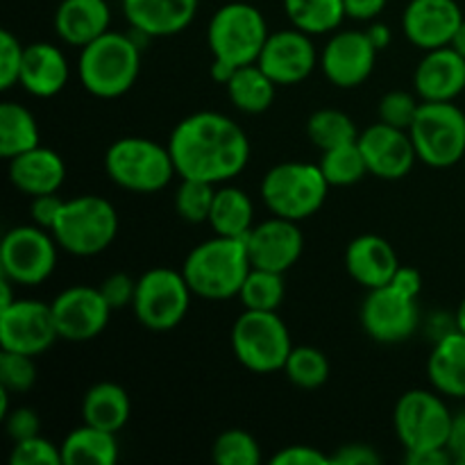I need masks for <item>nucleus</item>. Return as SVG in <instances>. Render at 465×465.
<instances>
[{
  "label": "nucleus",
  "instance_id": "obj_1",
  "mask_svg": "<svg viewBox=\"0 0 465 465\" xmlns=\"http://www.w3.org/2000/svg\"><path fill=\"white\" fill-rule=\"evenodd\" d=\"M177 175L223 184L239 175L250 159L243 127L218 112H198L180 121L168 139Z\"/></svg>",
  "mask_w": 465,
  "mask_h": 465
},
{
  "label": "nucleus",
  "instance_id": "obj_2",
  "mask_svg": "<svg viewBox=\"0 0 465 465\" xmlns=\"http://www.w3.org/2000/svg\"><path fill=\"white\" fill-rule=\"evenodd\" d=\"M250 268L252 263L245 239L216 234L186 254L182 272L193 295L204 300H230L239 295Z\"/></svg>",
  "mask_w": 465,
  "mask_h": 465
},
{
  "label": "nucleus",
  "instance_id": "obj_3",
  "mask_svg": "<svg viewBox=\"0 0 465 465\" xmlns=\"http://www.w3.org/2000/svg\"><path fill=\"white\" fill-rule=\"evenodd\" d=\"M141 73V45L132 35L104 32L80 48L77 77L95 98H121Z\"/></svg>",
  "mask_w": 465,
  "mask_h": 465
},
{
  "label": "nucleus",
  "instance_id": "obj_4",
  "mask_svg": "<svg viewBox=\"0 0 465 465\" xmlns=\"http://www.w3.org/2000/svg\"><path fill=\"white\" fill-rule=\"evenodd\" d=\"M109 180L132 193H157L177 175L168 145L145 136H123L104 154Z\"/></svg>",
  "mask_w": 465,
  "mask_h": 465
},
{
  "label": "nucleus",
  "instance_id": "obj_5",
  "mask_svg": "<svg viewBox=\"0 0 465 465\" xmlns=\"http://www.w3.org/2000/svg\"><path fill=\"white\" fill-rule=\"evenodd\" d=\"M53 236L62 250L75 257H95L114 243L118 234V213L107 198L77 195L64 200Z\"/></svg>",
  "mask_w": 465,
  "mask_h": 465
},
{
  "label": "nucleus",
  "instance_id": "obj_6",
  "mask_svg": "<svg viewBox=\"0 0 465 465\" xmlns=\"http://www.w3.org/2000/svg\"><path fill=\"white\" fill-rule=\"evenodd\" d=\"M330 182L318 163L284 162L272 166L262 180L263 204L272 216L304 221L325 204Z\"/></svg>",
  "mask_w": 465,
  "mask_h": 465
},
{
  "label": "nucleus",
  "instance_id": "obj_7",
  "mask_svg": "<svg viewBox=\"0 0 465 465\" xmlns=\"http://www.w3.org/2000/svg\"><path fill=\"white\" fill-rule=\"evenodd\" d=\"M268 36L266 18L250 3L223 5L207 27V44L213 59L236 68L257 64Z\"/></svg>",
  "mask_w": 465,
  "mask_h": 465
},
{
  "label": "nucleus",
  "instance_id": "obj_8",
  "mask_svg": "<svg viewBox=\"0 0 465 465\" xmlns=\"http://www.w3.org/2000/svg\"><path fill=\"white\" fill-rule=\"evenodd\" d=\"M232 350L241 366L252 372L284 371L291 350V331L277 312L245 309L232 327Z\"/></svg>",
  "mask_w": 465,
  "mask_h": 465
},
{
  "label": "nucleus",
  "instance_id": "obj_9",
  "mask_svg": "<svg viewBox=\"0 0 465 465\" xmlns=\"http://www.w3.org/2000/svg\"><path fill=\"white\" fill-rule=\"evenodd\" d=\"M418 159L431 168H450L465 157V114L450 103L422 100L409 127Z\"/></svg>",
  "mask_w": 465,
  "mask_h": 465
},
{
  "label": "nucleus",
  "instance_id": "obj_10",
  "mask_svg": "<svg viewBox=\"0 0 465 465\" xmlns=\"http://www.w3.org/2000/svg\"><path fill=\"white\" fill-rule=\"evenodd\" d=\"M191 291L184 272L173 268H150L136 280L132 309L136 321L153 331L175 330L191 307Z\"/></svg>",
  "mask_w": 465,
  "mask_h": 465
},
{
  "label": "nucleus",
  "instance_id": "obj_11",
  "mask_svg": "<svg viewBox=\"0 0 465 465\" xmlns=\"http://www.w3.org/2000/svg\"><path fill=\"white\" fill-rule=\"evenodd\" d=\"M448 404L431 391H407L393 411V427L407 452L445 448L452 427Z\"/></svg>",
  "mask_w": 465,
  "mask_h": 465
},
{
  "label": "nucleus",
  "instance_id": "obj_12",
  "mask_svg": "<svg viewBox=\"0 0 465 465\" xmlns=\"http://www.w3.org/2000/svg\"><path fill=\"white\" fill-rule=\"evenodd\" d=\"M57 241L39 225L14 227L0 245V275L16 286H39L57 266Z\"/></svg>",
  "mask_w": 465,
  "mask_h": 465
},
{
  "label": "nucleus",
  "instance_id": "obj_13",
  "mask_svg": "<svg viewBox=\"0 0 465 465\" xmlns=\"http://www.w3.org/2000/svg\"><path fill=\"white\" fill-rule=\"evenodd\" d=\"M418 298L402 293L393 284L380 286L368 293L361 307V325L377 343H402L411 339L420 322Z\"/></svg>",
  "mask_w": 465,
  "mask_h": 465
},
{
  "label": "nucleus",
  "instance_id": "obj_14",
  "mask_svg": "<svg viewBox=\"0 0 465 465\" xmlns=\"http://www.w3.org/2000/svg\"><path fill=\"white\" fill-rule=\"evenodd\" d=\"M59 339L53 307L41 300H18L0 309V348L39 357Z\"/></svg>",
  "mask_w": 465,
  "mask_h": 465
},
{
  "label": "nucleus",
  "instance_id": "obj_15",
  "mask_svg": "<svg viewBox=\"0 0 465 465\" xmlns=\"http://www.w3.org/2000/svg\"><path fill=\"white\" fill-rule=\"evenodd\" d=\"M50 307H53L59 339L71 341V343H86L103 334L114 312L100 289H91L84 284L62 291L50 302Z\"/></svg>",
  "mask_w": 465,
  "mask_h": 465
},
{
  "label": "nucleus",
  "instance_id": "obj_16",
  "mask_svg": "<svg viewBox=\"0 0 465 465\" xmlns=\"http://www.w3.org/2000/svg\"><path fill=\"white\" fill-rule=\"evenodd\" d=\"M257 64L277 86H291L312 75L318 64V53L312 35L293 27V30L272 32Z\"/></svg>",
  "mask_w": 465,
  "mask_h": 465
},
{
  "label": "nucleus",
  "instance_id": "obj_17",
  "mask_svg": "<svg viewBox=\"0 0 465 465\" xmlns=\"http://www.w3.org/2000/svg\"><path fill=\"white\" fill-rule=\"evenodd\" d=\"M377 53L371 36L359 30L336 32L321 54V68L339 89H354L371 77Z\"/></svg>",
  "mask_w": 465,
  "mask_h": 465
},
{
  "label": "nucleus",
  "instance_id": "obj_18",
  "mask_svg": "<svg viewBox=\"0 0 465 465\" xmlns=\"http://www.w3.org/2000/svg\"><path fill=\"white\" fill-rule=\"evenodd\" d=\"M245 245H248L252 268H263V271H275L284 275L298 263L304 248V236L295 221L272 216L250 230V234L245 236Z\"/></svg>",
  "mask_w": 465,
  "mask_h": 465
},
{
  "label": "nucleus",
  "instance_id": "obj_19",
  "mask_svg": "<svg viewBox=\"0 0 465 465\" xmlns=\"http://www.w3.org/2000/svg\"><path fill=\"white\" fill-rule=\"evenodd\" d=\"M359 148L366 157L368 173L381 180H402L416 163L418 153L409 130L375 123L359 134Z\"/></svg>",
  "mask_w": 465,
  "mask_h": 465
},
{
  "label": "nucleus",
  "instance_id": "obj_20",
  "mask_svg": "<svg viewBox=\"0 0 465 465\" xmlns=\"http://www.w3.org/2000/svg\"><path fill=\"white\" fill-rule=\"evenodd\" d=\"M463 12L457 0H409L402 30L416 48L434 50L452 44Z\"/></svg>",
  "mask_w": 465,
  "mask_h": 465
},
{
  "label": "nucleus",
  "instance_id": "obj_21",
  "mask_svg": "<svg viewBox=\"0 0 465 465\" xmlns=\"http://www.w3.org/2000/svg\"><path fill=\"white\" fill-rule=\"evenodd\" d=\"M413 86L420 100L450 103L465 91V59L452 45L427 50L413 73Z\"/></svg>",
  "mask_w": 465,
  "mask_h": 465
},
{
  "label": "nucleus",
  "instance_id": "obj_22",
  "mask_svg": "<svg viewBox=\"0 0 465 465\" xmlns=\"http://www.w3.org/2000/svg\"><path fill=\"white\" fill-rule=\"evenodd\" d=\"M200 0H123V14L134 35L145 39L184 32L198 12Z\"/></svg>",
  "mask_w": 465,
  "mask_h": 465
},
{
  "label": "nucleus",
  "instance_id": "obj_23",
  "mask_svg": "<svg viewBox=\"0 0 465 465\" xmlns=\"http://www.w3.org/2000/svg\"><path fill=\"white\" fill-rule=\"evenodd\" d=\"M345 268L357 284L372 291L391 284L400 268V259L389 241L377 234H363L345 250Z\"/></svg>",
  "mask_w": 465,
  "mask_h": 465
},
{
  "label": "nucleus",
  "instance_id": "obj_24",
  "mask_svg": "<svg viewBox=\"0 0 465 465\" xmlns=\"http://www.w3.org/2000/svg\"><path fill=\"white\" fill-rule=\"evenodd\" d=\"M64 180H66V163L59 153L44 145H36L9 159V182L30 198L57 193Z\"/></svg>",
  "mask_w": 465,
  "mask_h": 465
},
{
  "label": "nucleus",
  "instance_id": "obj_25",
  "mask_svg": "<svg viewBox=\"0 0 465 465\" xmlns=\"http://www.w3.org/2000/svg\"><path fill=\"white\" fill-rule=\"evenodd\" d=\"M71 68L57 45L36 41L25 45L18 84L35 98H53L66 86Z\"/></svg>",
  "mask_w": 465,
  "mask_h": 465
},
{
  "label": "nucleus",
  "instance_id": "obj_26",
  "mask_svg": "<svg viewBox=\"0 0 465 465\" xmlns=\"http://www.w3.org/2000/svg\"><path fill=\"white\" fill-rule=\"evenodd\" d=\"M112 9L107 0H62L54 12V30L68 45L84 48L109 32Z\"/></svg>",
  "mask_w": 465,
  "mask_h": 465
},
{
  "label": "nucleus",
  "instance_id": "obj_27",
  "mask_svg": "<svg viewBox=\"0 0 465 465\" xmlns=\"http://www.w3.org/2000/svg\"><path fill=\"white\" fill-rule=\"evenodd\" d=\"M427 377L440 395L465 400V331L457 327L434 341L427 359Z\"/></svg>",
  "mask_w": 465,
  "mask_h": 465
},
{
  "label": "nucleus",
  "instance_id": "obj_28",
  "mask_svg": "<svg viewBox=\"0 0 465 465\" xmlns=\"http://www.w3.org/2000/svg\"><path fill=\"white\" fill-rule=\"evenodd\" d=\"M132 413L130 395L114 381H100L84 393L82 400V420L118 434L127 425Z\"/></svg>",
  "mask_w": 465,
  "mask_h": 465
},
{
  "label": "nucleus",
  "instance_id": "obj_29",
  "mask_svg": "<svg viewBox=\"0 0 465 465\" xmlns=\"http://www.w3.org/2000/svg\"><path fill=\"white\" fill-rule=\"evenodd\" d=\"M59 448L64 465H114L118 461L116 434L86 422L73 430Z\"/></svg>",
  "mask_w": 465,
  "mask_h": 465
},
{
  "label": "nucleus",
  "instance_id": "obj_30",
  "mask_svg": "<svg viewBox=\"0 0 465 465\" xmlns=\"http://www.w3.org/2000/svg\"><path fill=\"white\" fill-rule=\"evenodd\" d=\"M209 225L218 236H232V239H245L254 227V204L243 189L236 186H223L216 189Z\"/></svg>",
  "mask_w": 465,
  "mask_h": 465
},
{
  "label": "nucleus",
  "instance_id": "obj_31",
  "mask_svg": "<svg viewBox=\"0 0 465 465\" xmlns=\"http://www.w3.org/2000/svg\"><path fill=\"white\" fill-rule=\"evenodd\" d=\"M232 104L243 114H262L275 100L277 84L266 75L259 64L239 66L225 84Z\"/></svg>",
  "mask_w": 465,
  "mask_h": 465
},
{
  "label": "nucleus",
  "instance_id": "obj_32",
  "mask_svg": "<svg viewBox=\"0 0 465 465\" xmlns=\"http://www.w3.org/2000/svg\"><path fill=\"white\" fill-rule=\"evenodd\" d=\"M36 145H39V125L35 114L18 103L0 104V157L9 162Z\"/></svg>",
  "mask_w": 465,
  "mask_h": 465
},
{
  "label": "nucleus",
  "instance_id": "obj_33",
  "mask_svg": "<svg viewBox=\"0 0 465 465\" xmlns=\"http://www.w3.org/2000/svg\"><path fill=\"white\" fill-rule=\"evenodd\" d=\"M291 25L307 35H327L343 23L345 0H284Z\"/></svg>",
  "mask_w": 465,
  "mask_h": 465
},
{
  "label": "nucleus",
  "instance_id": "obj_34",
  "mask_svg": "<svg viewBox=\"0 0 465 465\" xmlns=\"http://www.w3.org/2000/svg\"><path fill=\"white\" fill-rule=\"evenodd\" d=\"M318 166H321L322 175L330 182V186L357 184V182H361L368 175V163L361 148H359V141L322 150Z\"/></svg>",
  "mask_w": 465,
  "mask_h": 465
},
{
  "label": "nucleus",
  "instance_id": "obj_35",
  "mask_svg": "<svg viewBox=\"0 0 465 465\" xmlns=\"http://www.w3.org/2000/svg\"><path fill=\"white\" fill-rule=\"evenodd\" d=\"M307 134L321 150L352 143L359 139V130L352 118L341 109H318L309 116Z\"/></svg>",
  "mask_w": 465,
  "mask_h": 465
},
{
  "label": "nucleus",
  "instance_id": "obj_36",
  "mask_svg": "<svg viewBox=\"0 0 465 465\" xmlns=\"http://www.w3.org/2000/svg\"><path fill=\"white\" fill-rule=\"evenodd\" d=\"M284 275L275 271H263V268H250L243 286L239 291V298L245 309L254 312H277L284 300Z\"/></svg>",
  "mask_w": 465,
  "mask_h": 465
},
{
  "label": "nucleus",
  "instance_id": "obj_37",
  "mask_svg": "<svg viewBox=\"0 0 465 465\" xmlns=\"http://www.w3.org/2000/svg\"><path fill=\"white\" fill-rule=\"evenodd\" d=\"M284 372L289 381H293L300 389H321L330 380V359L318 348L300 345V348L291 350L284 363Z\"/></svg>",
  "mask_w": 465,
  "mask_h": 465
},
{
  "label": "nucleus",
  "instance_id": "obj_38",
  "mask_svg": "<svg viewBox=\"0 0 465 465\" xmlns=\"http://www.w3.org/2000/svg\"><path fill=\"white\" fill-rule=\"evenodd\" d=\"M212 459L218 465H259L262 448L245 430H227L213 440Z\"/></svg>",
  "mask_w": 465,
  "mask_h": 465
},
{
  "label": "nucleus",
  "instance_id": "obj_39",
  "mask_svg": "<svg viewBox=\"0 0 465 465\" xmlns=\"http://www.w3.org/2000/svg\"><path fill=\"white\" fill-rule=\"evenodd\" d=\"M213 198H216V184L182 177L180 189L175 191V212L186 223H207Z\"/></svg>",
  "mask_w": 465,
  "mask_h": 465
},
{
  "label": "nucleus",
  "instance_id": "obj_40",
  "mask_svg": "<svg viewBox=\"0 0 465 465\" xmlns=\"http://www.w3.org/2000/svg\"><path fill=\"white\" fill-rule=\"evenodd\" d=\"M36 381L35 357L3 350L0 352V386L12 393H25Z\"/></svg>",
  "mask_w": 465,
  "mask_h": 465
},
{
  "label": "nucleus",
  "instance_id": "obj_41",
  "mask_svg": "<svg viewBox=\"0 0 465 465\" xmlns=\"http://www.w3.org/2000/svg\"><path fill=\"white\" fill-rule=\"evenodd\" d=\"M12 465H64L62 448L50 443L44 436H32V439L14 443L12 454H9Z\"/></svg>",
  "mask_w": 465,
  "mask_h": 465
},
{
  "label": "nucleus",
  "instance_id": "obj_42",
  "mask_svg": "<svg viewBox=\"0 0 465 465\" xmlns=\"http://www.w3.org/2000/svg\"><path fill=\"white\" fill-rule=\"evenodd\" d=\"M418 109H420V103H418V98L413 94H409V91H389L380 100L377 114H380V121L386 123V125L409 130L413 118H416Z\"/></svg>",
  "mask_w": 465,
  "mask_h": 465
},
{
  "label": "nucleus",
  "instance_id": "obj_43",
  "mask_svg": "<svg viewBox=\"0 0 465 465\" xmlns=\"http://www.w3.org/2000/svg\"><path fill=\"white\" fill-rule=\"evenodd\" d=\"M23 53H25V45L18 41V36H14L9 30L0 32V89L3 91L18 84Z\"/></svg>",
  "mask_w": 465,
  "mask_h": 465
},
{
  "label": "nucleus",
  "instance_id": "obj_44",
  "mask_svg": "<svg viewBox=\"0 0 465 465\" xmlns=\"http://www.w3.org/2000/svg\"><path fill=\"white\" fill-rule=\"evenodd\" d=\"M98 289L112 309H123L127 304L132 307L136 293V280H132L127 272H114V275L104 277Z\"/></svg>",
  "mask_w": 465,
  "mask_h": 465
},
{
  "label": "nucleus",
  "instance_id": "obj_45",
  "mask_svg": "<svg viewBox=\"0 0 465 465\" xmlns=\"http://www.w3.org/2000/svg\"><path fill=\"white\" fill-rule=\"evenodd\" d=\"M3 420H5V430H7V436L14 440V443L41 434V418L39 413L30 407H16L14 411H9Z\"/></svg>",
  "mask_w": 465,
  "mask_h": 465
},
{
  "label": "nucleus",
  "instance_id": "obj_46",
  "mask_svg": "<svg viewBox=\"0 0 465 465\" xmlns=\"http://www.w3.org/2000/svg\"><path fill=\"white\" fill-rule=\"evenodd\" d=\"M275 465H331L330 454L321 452L312 445H291V448H282L275 457L271 459Z\"/></svg>",
  "mask_w": 465,
  "mask_h": 465
},
{
  "label": "nucleus",
  "instance_id": "obj_47",
  "mask_svg": "<svg viewBox=\"0 0 465 465\" xmlns=\"http://www.w3.org/2000/svg\"><path fill=\"white\" fill-rule=\"evenodd\" d=\"M380 461L381 457L377 450L366 443H345L330 454L331 465H377Z\"/></svg>",
  "mask_w": 465,
  "mask_h": 465
},
{
  "label": "nucleus",
  "instance_id": "obj_48",
  "mask_svg": "<svg viewBox=\"0 0 465 465\" xmlns=\"http://www.w3.org/2000/svg\"><path fill=\"white\" fill-rule=\"evenodd\" d=\"M64 207V200L57 193H44L35 195L30 204V216L35 221V225L45 227V230H53L54 221H57L59 212Z\"/></svg>",
  "mask_w": 465,
  "mask_h": 465
},
{
  "label": "nucleus",
  "instance_id": "obj_49",
  "mask_svg": "<svg viewBox=\"0 0 465 465\" xmlns=\"http://www.w3.org/2000/svg\"><path fill=\"white\" fill-rule=\"evenodd\" d=\"M445 448L452 454L454 463L465 465V409L452 416V427H450V436Z\"/></svg>",
  "mask_w": 465,
  "mask_h": 465
},
{
  "label": "nucleus",
  "instance_id": "obj_50",
  "mask_svg": "<svg viewBox=\"0 0 465 465\" xmlns=\"http://www.w3.org/2000/svg\"><path fill=\"white\" fill-rule=\"evenodd\" d=\"M389 0H345V14L354 21H372L384 12Z\"/></svg>",
  "mask_w": 465,
  "mask_h": 465
},
{
  "label": "nucleus",
  "instance_id": "obj_51",
  "mask_svg": "<svg viewBox=\"0 0 465 465\" xmlns=\"http://www.w3.org/2000/svg\"><path fill=\"white\" fill-rule=\"evenodd\" d=\"M391 284H393L395 289L402 291V293L418 298V295H420V289H422V277L416 268L400 266L398 272L393 275V280H391Z\"/></svg>",
  "mask_w": 465,
  "mask_h": 465
},
{
  "label": "nucleus",
  "instance_id": "obj_52",
  "mask_svg": "<svg viewBox=\"0 0 465 465\" xmlns=\"http://www.w3.org/2000/svg\"><path fill=\"white\" fill-rule=\"evenodd\" d=\"M407 463L409 465H450L454 463L452 454L448 452V448L439 450H422V452H407Z\"/></svg>",
  "mask_w": 465,
  "mask_h": 465
},
{
  "label": "nucleus",
  "instance_id": "obj_53",
  "mask_svg": "<svg viewBox=\"0 0 465 465\" xmlns=\"http://www.w3.org/2000/svg\"><path fill=\"white\" fill-rule=\"evenodd\" d=\"M366 35L371 36L372 45H375L377 50H386L391 45V41H393L389 25H384V23H372L366 30Z\"/></svg>",
  "mask_w": 465,
  "mask_h": 465
},
{
  "label": "nucleus",
  "instance_id": "obj_54",
  "mask_svg": "<svg viewBox=\"0 0 465 465\" xmlns=\"http://www.w3.org/2000/svg\"><path fill=\"white\" fill-rule=\"evenodd\" d=\"M234 71H236V66H232V64L221 62V59H213L212 71H209V73H212L213 82H218V84L225 86L227 82L232 80V75H234Z\"/></svg>",
  "mask_w": 465,
  "mask_h": 465
},
{
  "label": "nucleus",
  "instance_id": "obj_55",
  "mask_svg": "<svg viewBox=\"0 0 465 465\" xmlns=\"http://www.w3.org/2000/svg\"><path fill=\"white\" fill-rule=\"evenodd\" d=\"M450 45H452V48L457 50V53L465 59V18H463L461 27H459V30H457V35H454L452 44H450Z\"/></svg>",
  "mask_w": 465,
  "mask_h": 465
},
{
  "label": "nucleus",
  "instance_id": "obj_56",
  "mask_svg": "<svg viewBox=\"0 0 465 465\" xmlns=\"http://www.w3.org/2000/svg\"><path fill=\"white\" fill-rule=\"evenodd\" d=\"M454 321H457V327L461 331H465V298L461 300V304H459L457 313H454Z\"/></svg>",
  "mask_w": 465,
  "mask_h": 465
}]
</instances>
